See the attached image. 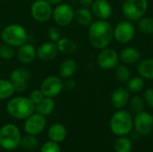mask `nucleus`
<instances>
[{
    "label": "nucleus",
    "mask_w": 153,
    "mask_h": 152,
    "mask_svg": "<svg viewBox=\"0 0 153 152\" xmlns=\"http://www.w3.org/2000/svg\"><path fill=\"white\" fill-rule=\"evenodd\" d=\"M53 8L47 0H35L30 6V15L38 22H47L52 18Z\"/></svg>",
    "instance_id": "obj_10"
},
{
    "label": "nucleus",
    "mask_w": 153,
    "mask_h": 152,
    "mask_svg": "<svg viewBox=\"0 0 153 152\" xmlns=\"http://www.w3.org/2000/svg\"><path fill=\"white\" fill-rule=\"evenodd\" d=\"M16 55L15 47L8 44H2L0 45V58L3 60H11Z\"/></svg>",
    "instance_id": "obj_33"
},
{
    "label": "nucleus",
    "mask_w": 153,
    "mask_h": 152,
    "mask_svg": "<svg viewBox=\"0 0 153 152\" xmlns=\"http://www.w3.org/2000/svg\"><path fill=\"white\" fill-rule=\"evenodd\" d=\"M93 14L91 11L87 8L81 6L76 11H74V19L78 24L82 26H90L92 22Z\"/></svg>",
    "instance_id": "obj_22"
},
{
    "label": "nucleus",
    "mask_w": 153,
    "mask_h": 152,
    "mask_svg": "<svg viewBox=\"0 0 153 152\" xmlns=\"http://www.w3.org/2000/svg\"><path fill=\"white\" fill-rule=\"evenodd\" d=\"M52 19L57 26H68L74 19V10L69 4L61 3L53 9Z\"/></svg>",
    "instance_id": "obj_8"
},
{
    "label": "nucleus",
    "mask_w": 153,
    "mask_h": 152,
    "mask_svg": "<svg viewBox=\"0 0 153 152\" xmlns=\"http://www.w3.org/2000/svg\"><path fill=\"white\" fill-rule=\"evenodd\" d=\"M17 48V58L22 65H29L32 63L37 57V49L30 42H26Z\"/></svg>",
    "instance_id": "obj_17"
},
{
    "label": "nucleus",
    "mask_w": 153,
    "mask_h": 152,
    "mask_svg": "<svg viewBox=\"0 0 153 152\" xmlns=\"http://www.w3.org/2000/svg\"><path fill=\"white\" fill-rule=\"evenodd\" d=\"M55 109V101L53 98L45 97L39 103L35 106V111L44 116H48L53 113Z\"/></svg>",
    "instance_id": "obj_25"
},
{
    "label": "nucleus",
    "mask_w": 153,
    "mask_h": 152,
    "mask_svg": "<svg viewBox=\"0 0 153 152\" xmlns=\"http://www.w3.org/2000/svg\"><path fill=\"white\" fill-rule=\"evenodd\" d=\"M134 127L139 134L149 135L153 131V116L144 110L135 114L134 117Z\"/></svg>",
    "instance_id": "obj_14"
},
{
    "label": "nucleus",
    "mask_w": 153,
    "mask_h": 152,
    "mask_svg": "<svg viewBox=\"0 0 153 152\" xmlns=\"http://www.w3.org/2000/svg\"><path fill=\"white\" fill-rule=\"evenodd\" d=\"M77 65L76 62L73 59H65L64 60L59 66V76L65 80L71 78L76 72Z\"/></svg>",
    "instance_id": "obj_23"
},
{
    "label": "nucleus",
    "mask_w": 153,
    "mask_h": 152,
    "mask_svg": "<svg viewBox=\"0 0 153 152\" xmlns=\"http://www.w3.org/2000/svg\"><path fill=\"white\" fill-rule=\"evenodd\" d=\"M147 0H126L122 4V13L126 20L138 22L147 12Z\"/></svg>",
    "instance_id": "obj_6"
},
{
    "label": "nucleus",
    "mask_w": 153,
    "mask_h": 152,
    "mask_svg": "<svg viewBox=\"0 0 153 152\" xmlns=\"http://www.w3.org/2000/svg\"><path fill=\"white\" fill-rule=\"evenodd\" d=\"M143 100L145 104L153 108V89L152 88H148L144 90L143 92Z\"/></svg>",
    "instance_id": "obj_37"
},
{
    "label": "nucleus",
    "mask_w": 153,
    "mask_h": 152,
    "mask_svg": "<svg viewBox=\"0 0 153 152\" xmlns=\"http://www.w3.org/2000/svg\"><path fill=\"white\" fill-rule=\"evenodd\" d=\"M39 152H61V150L57 142L48 141L41 146Z\"/></svg>",
    "instance_id": "obj_35"
},
{
    "label": "nucleus",
    "mask_w": 153,
    "mask_h": 152,
    "mask_svg": "<svg viewBox=\"0 0 153 152\" xmlns=\"http://www.w3.org/2000/svg\"><path fill=\"white\" fill-rule=\"evenodd\" d=\"M48 39L52 42H55L56 43L61 38V31L59 30L58 27L56 26H51L48 28Z\"/></svg>",
    "instance_id": "obj_34"
},
{
    "label": "nucleus",
    "mask_w": 153,
    "mask_h": 152,
    "mask_svg": "<svg viewBox=\"0 0 153 152\" xmlns=\"http://www.w3.org/2000/svg\"><path fill=\"white\" fill-rule=\"evenodd\" d=\"M119 55L112 48L105 47L100 49L97 56V64L101 69L104 70L115 69L119 65Z\"/></svg>",
    "instance_id": "obj_12"
},
{
    "label": "nucleus",
    "mask_w": 153,
    "mask_h": 152,
    "mask_svg": "<svg viewBox=\"0 0 153 152\" xmlns=\"http://www.w3.org/2000/svg\"><path fill=\"white\" fill-rule=\"evenodd\" d=\"M48 136L50 141L55 142H62L67 136V130L62 124L52 125L48 132Z\"/></svg>",
    "instance_id": "obj_20"
},
{
    "label": "nucleus",
    "mask_w": 153,
    "mask_h": 152,
    "mask_svg": "<svg viewBox=\"0 0 153 152\" xmlns=\"http://www.w3.org/2000/svg\"><path fill=\"white\" fill-rule=\"evenodd\" d=\"M1 39L3 43L19 47L28 42L29 35L26 29L19 23H10L1 30Z\"/></svg>",
    "instance_id": "obj_4"
},
{
    "label": "nucleus",
    "mask_w": 153,
    "mask_h": 152,
    "mask_svg": "<svg viewBox=\"0 0 153 152\" xmlns=\"http://www.w3.org/2000/svg\"><path fill=\"white\" fill-rule=\"evenodd\" d=\"M129 99V91L124 87L117 88L111 94V103L117 109H124L128 104Z\"/></svg>",
    "instance_id": "obj_18"
},
{
    "label": "nucleus",
    "mask_w": 153,
    "mask_h": 152,
    "mask_svg": "<svg viewBox=\"0 0 153 152\" xmlns=\"http://www.w3.org/2000/svg\"><path fill=\"white\" fill-rule=\"evenodd\" d=\"M22 135L13 124H6L0 128V146L5 151H14L21 146Z\"/></svg>",
    "instance_id": "obj_5"
},
{
    "label": "nucleus",
    "mask_w": 153,
    "mask_h": 152,
    "mask_svg": "<svg viewBox=\"0 0 153 152\" xmlns=\"http://www.w3.org/2000/svg\"><path fill=\"white\" fill-rule=\"evenodd\" d=\"M57 48L59 53L65 54V55H71L74 54L77 50V44L74 40L66 38V37H62L57 42Z\"/></svg>",
    "instance_id": "obj_24"
},
{
    "label": "nucleus",
    "mask_w": 153,
    "mask_h": 152,
    "mask_svg": "<svg viewBox=\"0 0 153 152\" xmlns=\"http://www.w3.org/2000/svg\"><path fill=\"white\" fill-rule=\"evenodd\" d=\"M93 1L94 0H79L81 5L83 6V7H87V8H90L91 6Z\"/></svg>",
    "instance_id": "obj_39"
},
{
    "label": "nucleus",
    "mask_w": 153,
    "mask_h": 152,
    "mask_svg": "<svg viewBox=\"0 0 153 152\" xmlns=\"http://www.w3.org/2000/svg\"><path fill=\"white\" fill-rule=\"evenodd\" d=\"M144 88V81L141 76L131 77L126 85V89L129 92L138 93Z\"/></svg>",
    "instance_id": "obj_28"
},
{
    "label": "nucleus",
    "mask_w": 153,
    "mask_h": 152,
    "mask_svg": "<svg viewBox=\"0 0 153 152\" xmlns=\"http://www.w3.org/2000/svg\"><path fill=\"white\" fill-rule=\"evenodd\" d=\"M138 28L139 30L145 34H152L153 33V18L152 17H142L138 21Z\"/></svg>",
    "instance_id": "obj_32"
},
{
    "label": "nucleus",
    "mask_w": 153,
    "mask_h": 152,
    "mask_svg": "<svg viewBox=\"0 0 153 152\" xmlns=\"http://www.w3.org/2000/svg\"><path fill=\"white\" fill-rule=\"evenodd\" d=\"M31 79V72L27 67H17L12 70L9 80L14 86L15 92H24L29 86Z\"/></svg>",
    "instance_id": "obj_7"
},
{
    "label": "nucleus",
    "mask_w": 153,
    "mask_h": 152,
    "mask_svg": "<svg viewBox=\"0 0 153 152\" xmlns=\"http://www.w3.org/2000/svg\"><path fill=\"white\" fill-rule=\"evenodd\" d=\"M6 111L13 118L25 120L35 112V105L30 101L29 97H14L7 102Z\"/></svg>",
    "instance_id": "obj_3"
},
{
    "label": "nucleus",
    "mask_w": 153,
    "mask_h": 152,
    "mask_svg": "<svg viewBox=\"0 0 153 152\" xmlns=\"http://www.w3.org/2000/svg\"><path fill=\"white\" fill-rule=\"evenodd\" d=\"M51 5H57L61 3H63V0H47Z\"/></svg>",
    "instance_id": "obj_40"
},
{
    "label": "nucleus",
    "mask_w": 153,
    "mask_h": 152,
    "mask_svg": "<svg viewBox=\"0 0 153 152\" xmlns=\"http://www.w3.org/2000/svg\"><path fill=\"white\" fill-rule=\"evenodd\" d=\"M132 148L133 142L127 136H119L114 143V150L116 152H131Z\"/></svg>",
    "instance_id": "obj_27"
},
{
    "label": "nucleus",
    "mask_w": 153,
    "mask_h": 152,
    "mask_svg": "<svg viewBox=\"0 0 153 152\" xmlns=\"http://www.w3.org/2000/svg\"><path fill=\"white\" fill-rule=\"evenodd\" d=\"M21 146L25 151H35L38 148L39 142H38V139L36 138L35 135L27 134L26 136H24L23 138H22Z\"/></svg>",
    "instance_id": "obj_31"
},
{
    "label": "nucleus",
    "mask_w": 153,
    "mask_h": 152,
    "mask_svg": "<svg viewBox=\"0 0 153 152\" xmlns=\"http://www.w3.org/2000/svg\"><path fill=\"white\" fill-rule=\"evenodd\" d=\"M45 98L43 92L40 90V89H37V90H33L30 95H29V99H30V101L36 106L38 103H39L43 99Z\"/></svg>",
    "instance_id": "obj_36"
},
{
    "label": "nucleus",
    "mask_w": 153,
    "mask_h": 152,
    "mask_svg": "<svg viewBox=\"0 0 153 152\" xmlns=\"http://www.w3.org/2000/svg\"><path fill=\"white\" fill-rule=\"evenodd\" d=\"M64 88L68 90H74L75 88V82L71 78L65 79V81H64Z\"/></svg>",
    "instance_id": "obj_38"
},
{
    "label": "nucleus",
    "mask_w": 153,
    "mask_h": 152,
    "mask_svg": "<svg viewBox=\"0 0 153 152\" xmlns=\"http://www.w3.org/2000/svg\"><path fill=\"white\" fill-rule=\"evenodd\" d=\"M0 30H1V21H0Z\"/></svg>",
    "instance_id": "obj_41"
},
{
    "label": "nucleus",
    "mask_w": 153,
    "mask_h": 152,
    "mask_svg": "<svg viewBox=\"0 0 153 152\" xmlns=\"http://www.w3.org/2000/svg\"><path fill=\"white\" fill-rule=\"evenodd\" d=\"M14 92V86L9 79H0V100L9 99L13 97Z\"/></svg>",
    "instance_id": "obj_26"
},
{
    "label": "nucleus",
    "mask_w": 153,
    "mask_h": 152,
    "mask_svg": "<svg viewBox=\"0 0 153 152\" xmlns=\"http://www.w3.org/2000/svg\"><path fill=\"white\" fill-rule=\"evenodd\" d=\"M128 104H129L130 109L134 114L140 113L144 110L145 102L143 100V98H142L139 95H134L133 97H130Z\"/></svg>",
    "instance_id": "obj_29"
},
{
    "label": "nucleus",
    "mask_w": 153,
    "mask_h": 152,
    "mask_svg": "<svg viewBox=\"0 0 153 152\" xmlns=\"http://www.w3.org/2000/svg\"><path fill=\"white\" fill-rule=\"evenodd\" d=\"M137 73L143 79L153 80V58L141 60L137 65Z\"/></svg>",
    "instance_id": "obj_21"
},
{
    "label": "nucleus",
    "mask_w": 153,
    "mask_h": 152,
    "mask_svg": "<svg viewBox=\"0 0 153 152\" xmlns=\"http://www.w3.org/2000/svg\"><path fill=\"white\" fill-rule=\"evenodd\" d=\"M115 76L120 82H127L131 78V72L126 65H118L115 68Z\"/></svg>",
    "instance_id": "obj_30"
},
{
    "label": "nucleus",
    "mask_w": 153,
    "mask_h": 152,
    "mask_svg": "<svg viewBox=\"0 0 153 152\" xmlns=\"http://www.w3.org/2000/svg\"><path fill=\"white\" fill-rule=\"evenodd\" d=\"M109 126L111 132L119 136H127L134 128V117L130 112L125 109H117L110 118Z\"/></svg>",
    "instance_id": "obj_2"
},
{
    "label": "nucleus",
    "mask_w": 153,
    "mask_h": 152,
    "mask_svg": "<svg viewBox=\"0 0 153 152\" xmlns=\"http://www.w3.org/2000/svg\"><path fill=\"white\" fill-rule=\"evenodd\" d=\"M40 90L45 97L55 98L58 96L64 89V81L60 76H47L40 83Z\"/></svg>",
    "instance_id": "obj_9"
},
{
    "label": "nucleus",
    "mask_w": 153,
    "mask_h": 152,
    "mask_svg": "<svg viewBox=\"0 0 153 152\" xmlns=\"http://www.w3.org/2000/svg\"><path fill=\"white\" fill-rule=\"evenodd\" d=\"M119 58L126 65H133L140 61L141 53L134 47H126L120 52Z\"/></svg>",
    "instance_id": "obj_19"
},
{
    "label": "nucleus",
    "mask_w": 153,
    "mask_h": 152,
    "mask_svg": "<svg viewBox=\"0 0 153 152\" xmlns=\"http://www.w3.org/2000/svg\"><path fill=\"white\" fill-rule=\"evenodd\" d=\"M58 53L59 51L56 43L52 42L50 40L42 43L37 48V57L44 62L54 60L57 56Z\"/></svg>",
    "instance_id": "obj_15"
},
{
    "label": "nucleus",
    "mask_w": 153,
    "mask_h": 152,
    "mask_svg": "<svg viewBox=\"0 0 153 152\" xmlns=\"http://www.w3.org/2000/svg\"><path fill=\"white\" fill-rule=\"evenodd\" d=\"M91 11L99 20H107L112 14V5L108 0H94Z\"/></svg>",
    "instance_id": "obj_16"
},
{
    "label": "nucleus",
    "mask_w": 153,
    "mask_h": 152,
    "mask_svg": "<svg viewBox=\"0 0 153 152\" xmlns=\"http://www.w3.org/2000/svg\"><path fill=\"white\" fill-rule=\"evenodd\" d=\"M135 35V26L128 20L121 21L114 28V39L120 44H127Z\"/></svg>",
    "instance_id": "obj_11"
},
{
    "label": "nucleus",
    "mask_w": 153,
    "mask_h": 152,
    "mask_svg": "<svg viewBox=\"0 0 153 152\" xmlns=\"http://www.w3.org/2000/svg\"><path fill=\"white\" fill-rule=\"evenodd\" d=\"M47 125V120L46 116L39 114V113H33L30 116H28L25 119L23 127L24 131L27 134L30 135H39L41 133Z\"/></svg>",
    "instance_id": "obj_13"
},
{
    "label": "nucleus",
    "mask_w": 153,
    "mask_h": 152,
    "mask_svg": "<svg viewBox=\"0 0 153 152\" xmlns=\"http://www.w3.org/2000/svg\"><path fill=\"white\" fill-rule=\"evenodd\" d=\"M114 28L106 20L92 22L88 30V39L91 46L96 49H103L112 42Z\"/></svg>",
    "instance_id": "obj_1"
}]
</instances>
